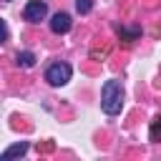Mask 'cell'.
<instances>
[{
	"instance_id": "1",
	"label": "cell",
	"mask_w": 161,
	"mask_h": 161,
	"mask_svg": "<svg viewBox=\"0 0 161 161\" xmlns=\"http://www.w3.org/2000/svg\"><path fill=\"white\" fill-rule=\"evenodd\" d=\"M101 108L108 116H118L123 108V86L121 80H106L101 88Z\"/></svg>"
},
{
	"instance_id": "2",
	"label": "cell",
	"mask_w": 161,
	"mask_h": 161,
	"mask_svg": "<svg viewBox=\"0 0 161 161\" xmlns=\"http://www.w3.org/2000/svg\"><path fill=\"white\" fill-rule=\"evenodd\" d=\"M70 75H73V68L68 65V63H63V60H55V63H50L48 65V70H45V80L50 83V86H65L68 80H70Z\"/></svg>"
},
{
	"instance_id": "3",
	"label": "cell",
	"mask_w": 161,
	"mask_h": 161,
	"mask_svg": "<svg viewBox=\"0 0 161 161\" xmlns=\"http://www.w3.org/2000/svg\"><path fill=\"white\" fill-rule=\"evenodd\" d=\"M48 15V3L45 0H28L25 10H23V20L28 23H40Z\"/></svg>"
},
{
	"instance_id": "4",
	"label": "cell",
	"mask_w": 161,
	"mask_h": 161,
	"mask_svg": "<svg viewBox=\"0 0 161 161\" xmlns=\"http://www.w3.org/2000/svg\"><path fill=\"white\" fill-rule=\"evenodd\" d=\"M70 25H73V20H70V15H68V13H55V15L50 18V30H53V33H58V35L68 33V30H70Z\"/></svg>"
},
{
	"instance_id": "5",
	"label": "cell",
	"mask_w": 161,
	"mask_h": 161,
	"mask_svg": "<svg viewBox=\"0 0 161 161\" xmlns=\"http://www.w3.org/2000/svg\"><path fill=\"white\" fill-rule=\"evenodd\" d=\"M28 148H30V143L28 141H18V143H13V146H8L5 151H3V161H13V158H20V156H25L28 153Z\"/></svg>"
},
{
	"instance_id": "6",
	"label": "cell",
	"mask_w": 161,
	"mask_h": 161,
	"mask_svg": "<svg viewBox=\"0 0 161 161\" xmlns=\"http://www.w3.org/2000/svg\"><path fill=\"white\" fill-rule=\"evenodd\" d=\"M116 33H118V38L126 43V45H131L138 35H141V28H126V25H116Z\"/></svg>"
},
{
	"instance_id": "7",
	"label": "cell",
	"mask_w": 161,
	"mask_h": 161,
	"mask_svg": "<svg viewBox=\"0 0 161 161\" xmlns=\"http://www.w3.org/2000/svg\"><path fill=\"white\" fill-rule=\"evenodd\" d=\"M35 60H38V58H35V53H30V50H23V53L15 55V63H18L20 68H33Z\"/></svg>"
},
{
	"instance_id": "8",
	"label": "cell",
	"mask_w": 161,
	"mask_h": 161,
	"mask_svg": "<svg viewBox=\"0 0 161 161\" xmlns=\"http://www.w3.org/2000/svg\"><path fill=\"white\" fill-rule=\"evenodd\" d=\"M148 138L153 143H161V113L151 121V128H148Z\"/></svg>"
},
{
	"instance_id": "9",
	"label": "cell",
	"mask_w": 161,
	"mask_h": 161,
	"mask_svg": "<svg viewBox=\"0 0 161 161\" xmlns=\"http://www.w3.org/2000/svg\"><path fill=\"white\" fill-rule=\"evenodd\" d=\"M75 10H78L80 15H88V13L93 10V0H75Z\"/></svg>"
},
{
	"instance_id": "10",
	"label": "cell",
	"mask_w": 161,
	"mask_h": 161,
	"mask_svg": "<svg viewBox=\"0 0 161 161\" xmlns=\"http://www.w3.org/2000/svg\"><path fill=\"white\" fill-rule=\"evenodd\" d=\"M5 3H10V0H5Z\"/></svg>"
}]
</instances>
